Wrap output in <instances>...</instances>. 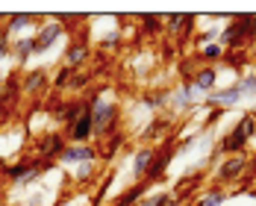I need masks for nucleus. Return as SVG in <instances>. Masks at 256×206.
<instances>
[{"instance_id":"nucleus-1","label":"nucleus","mask_w":256,"mask_h":206,"mask_svg":"<svg viewBox=\"0 0 256 206\" xmlns=\"http://www.w3.org/2000/svg\"><path fill=\"white\" fill-rule=\"evenodd\" d=\"M86 100H88V109H92V115H94V144L103 142L106 136L118 132V127H121V103L106 100L100 92L88 94Z\"/></svg>"},{"instance_id":"nucleus-2","label":"nucleus","mask_w":256,"mask_h":206,"mask_svg":"<svg viewBox=\"0 0 256 206\" xmlns=\"http://www.w3.org/2000/svg\"><path fill=\"white\" fill-rule=\"evenodd\" d=\"M50 168H56V162H44L38 156H21V159L9 162L3 168V180L12 182V186H32V182L38 180L44 171H50Z\"/></svg>"},{"instance_id":"nucleus-3","label":"nucleus","mask_w":256,"mask_h":206,"mask_svg":"<svg viewBox=\"0 0 256 206\" xmlns=\"http://www.w3.org/2000/svg\"><path fill=\"white\" fill-rule=\"evenodd\" d=\"M250 174V154L242 156H224L218 165H215V186H232V182H248Z\"/></svg>"},{"instance_id":"nucleus-4","label":"nucleus","mask_w":256,"mask_h":206,"mask_svg":"<svg viewBox=\"0 0 256 206\" xmlns=\"http://www.w3.org/2000/svg\"><path fill=\"white\" fill-rule=\"evenodd\" d=\"M174 142H177V132H174V136H168L165 142H159V144L154 148V159H150V168H148V177H144L148 186H156V182L165 180V174H168L171 162L177 159V154H174Z\"/></svg>"},{"instance_id":"nucleus-5","label":"nucleus","mask_w":256,"mask_h":206,"mask_svg":"<svg viewBox=\"0 0 256 206\" xmlns=\"http://www.w3.org/2000/svg\"><path fill=\"white\" fill-rule=\"evenodd\" d=\"M36 156L38 159H44V162H59V156L65 154V148H68V138H65V132L62 130H48V132H42V136H36Z\"/></svg>"},{"instance_id":"nucleus-6","label":"nucleus","mask_w":256,"mask_h":206,"mask_svg":"<svg viewBox=\"0 0 256 206\" xmlns=\"http://www.w3.org/2000/svg\"><path fill=\"white\" fill-rule=\"evenodd\" d=\"M168 136H174V115H154L142 132H138V142L148 144V148H156L159 142H165Z\"/></svg>"},{"instance_id":"nucleus-7","label":"nucleus","mask_w":256,"mask_h":206,"mask_svg":"<svg viewBox=\"0 0 256 206\" xmlns=\"http://www.w3.org/2000/svg\"><path fill=\"white\" fill-rule=\"evenodd\" d=\"M62 132L68 138V144H92L94 142V115L88 109V100H86V109L80 112V118L71 127H65Z\"/></svg>"},{"instance_id":"nucleus-8","label":"nucleus","mask_w":256,"mask_h":206,"mask_svg":"<svg viewBox=\"0 0 256 206\" xmlns=\"http://www.w3.org/2000/svg\"><path fill=\"white\" fill-rule=\"evenodd\" d=\"M21 92L30 100H48V92H50V74L48 68H30L24 77H21Z\"/></svg>"},{"instance_id":"nucleus-9","label":"nucleus","mask_w":256,"mask_h":206,"mask_svg":"<svg viewBox=\"0 0 256 206\" xmlns=\"http://www.w3.org/2000/svg\"><path fill=\"white\" fill-rule=\"evenodd\" d=\"M62 38H65V26L59 24V21H44V24H38V32H36V56L50 53L53 44L62 42Z\"/></svg>"},{"instance_id":"nucleus-10","label":"nucleus","mask_w":256,"mask_h":206,"mask_svg":"<svg viewBox=\"0 0 256 206\" xmlns=\"http://www.w3.org/2000/svg\"><path fill=\"white\" fill-rule=\"evenodd\" d=\"M59 162L68 168H80L86 162H100V154H98V144H68Z\"/></svg>"},{"instance_id":"nucleus-11","label":"nucleus","mask_w":256,"mask_h":206,"mask_svg":"<svg viewBox=\"0 0 256 206\" xmlns=\"http://www.w3.org/2000/svg\"><path fill=\"white\" fill-rule=\"evenodd\" d=\"M215 150L221 156H242V154H250V142L238 132L236 127H230L215 144Z\"/></svg>"},{"instance_id":"nucleus-12","label":"nucleus","mask_w":256,"mask_h":206,"mask_svg":"<svg viewBox=\"0 0 256 206\" xmlns=\"http://www.w3.org/2000/svg\"><path fill=\"white\" fill-rule=\"evenodd\" d=\"M88 56H92L88 38H86V36H74V38L68 42V48H65V65H71V68L80 71V68L88 62Z\"/></svg>"},{"instance_id":"nucleus-13","label":"nucleus","mask_w":256,"mask_h":206,"mask_svg":"<svg viewBox=\"0 0 256 206\" xmlns=\"http://www.w3.org/2000/svg\"><path fill=\"white\" fill-rule=\"evenodd\" d=\"M242 98H244V94H242V86H238V80H236L232 86H224V88L209 92V94H206V106H209V109H212V106L227 109V106H236Z\"/></svg>"},{"instance_id":"nucleus-14","label":"nucleus","mask_w":256,"mask_h":206,"mask_svg":"<svg viewBox=\"0 0 256 206\" xmlns=\"http://www.w3.org/2000/svg\"><path fill=\"white\" fill-rule=\"evenodd\" d=\"M218 74H221L218 65H200V68L194 71L192 88H194L198 94H209V92H215V88H218Z\"/></svg>"},{"instance_id":"nucleus-15","label":"nucleus","mask_w":256,"mask_h":206,"mask_svg":"<svg viewBox=\"0 0 256 206\" xmlns=\"http://www.w3.org/2000/svg\"><path fill=\"white\" fill-rule=\"evenodd\" d=\"M227 200H230V192H227L224 186L209 182L206 188H200V194L192 200V206H224Z\"/></svg>"},{"instance_id":"nucleus-16","label":"nucleus","mask_w":256,"mask_h":206,"mask_svg":"<svg viewBox=\"0 0 256 206\" xmlns=\"http://www.w3.org/2000/svg\"><path fill=\"white\" fill-rule=\"evenodd\" d=\"M198 106V92L186 82H180L177 88L171 92V109L174 112H186V109H194Z\"/></svg>"},{"instance_id":"nucleus-17","label":"nucleus","mask_w":256,"mask_h":206,"mask_svg":"<svg viewBox=\"0 0 256 206\" xmlns=\"http://www.w3.org/2000/svg\"><path fill=\"white\" fill-rule=\"evenodd\" d=\"M142 106L150 112H162L171 106V88H148L142 92Z\"/></svg>"},{"instance_id":"nucleus-18","label":"nucleus","mask_w":256,"mask_h":206,"mask_svg":"<svg viewBox=\"0 0 256 206\" xmlns=\"http://www.w3.org/2000/svg\"><path fill=\"white\" fill-rule=\"evenodd\" d=\"M148 194H150V186H148V182H132L130 188H124V192L112 200V206H138L142 198H148Z\"/></svg>"},{"instance_id":"nucleus-19","label":"nucleus","mask_w":256,"mask_h":206,"mask_svg":"<svg viewBox=\"0 0 256 206\" xmlns=\"http://www.w3.org/2000/svg\"><path fill=\"white\" fill-rule=\"evenodd\" d=\"M12 56H15V62L26 68L30 65V59L36 56V36H21V38H15L12 42Z\"/></svg>"},{"instance_id":"nucleus-20","label":"nucleus","mask_w":256,"mask_h":206,"mask_svg":"<svg viewBox=\"0 0 256 206\" xmlns=\"http://www.w3.org/2000/svg\"><path fill=\"white\" fill-rule=\"evenodd\" d=\"M150 159H154V148H148V144H142V148L132 154V180L136 182H144L148 168H150Z\"/></svg>"},{"instance_id":"nucleus-21","label":"nucleus","mask_w":256,"mask_h":206,"mask_svg":"<svg viewBox=\"0 0 256 206\" xmlns=\"http://www.w3.org/2000/svg\"><path fill=\"white\" fill-rule=\"evenodd\" d=\"M98 165H100V162H86V165H80L77 171H74V186H80V188L98 186V180H100V171H98Z\"/></svg>"},{"instance_id":"nucleus-22","label":"nucleus","mask_w":256,"mask_h":206,"mask_svg":"<svg viewBox=\"0 0 256 206\" xmlns=\"http://www.w3.org/2000/svg\"><path fill=\"white\" fill-rule=\"evenodd\" d=\"M194 21H198V18H194V15H186V12L165 15V32H168V36H177V38H180V36H182L188 26L194 24Z\"/></svg>"},{"instance_id":"nucleus-23","label":"nucleus","mask_w":256,"mask_h":206,"mask_svg":"<svg viewBox=\"0 0 256 206\" xmlns=\"http://www.w3.org/2000/svg\"><path fill=\"white\" fill-rule=\"evenodd\" d=\"M124 142H127V136H124L121 130L112 132V136H106L103 142H98V154H100V159H112V156L124 148Z\"/></svg>"},{"instance_id":"nucleus-24","label":"nucleus","mask_w":256,"mask_h":206,"mask_svg":"<svg viewBox=\"0 0 256 206\" xmlns=\"http://www.w3.org/2000/svg\"><path fill=\"white\" fill-rule=\"evenodd\" d=\"M221 59H224V48H221L218 42L200 44V53H198V62H200V65H218Z\"/></svg>"},{"instance_id":"nucleus-25","label":"nucleus","mask_w":256,"mask_h":206,"mask_svg":"<svg viewBox=\"0 0 256 206\" xmlns=\"http://www.w3.org/2000/svg\"><path fill=\"white\" fill-rule=\"evenodd\" d=\"M138 30H142V36H159V32H165V15H142L138 18Z\"/></svg>"},{"instance_id":"nucleus-26","label":"nucleus","mask_w":256,"mask_h":206,"mask_svg":"<svg viewBox=\"0 0 256 206\" xmlns=\"http://www.w3.org/2000/svg\"><path fill=\"white\" fill-rule=\"evenodd\" d=\"M74 74H77V68H71V65L62 62V65L56 68V74L50 77V88L53 92H68V86H71V77H74Z\"/></svg>"},{"instance_id":"nucleus-27","label":"nucleus","mask_w":256,"mask_h":206,"mask_svg":"<svg viewBox=\"0 0 256 206\" xmlns=\"http://www.w3.org/2000/svg\"><path fill=\"white\" fill-rule=\"evenodd\" d=\"M30 24H36V21H32V15H9V18H6V24H3V30H6L9 36H18V38H21V32H24Z\"/></svg>"},{"instance_id":"nucleus-28","label":"nucleus","mask_w":256,"mask_h":206,"mask_svg":"<svg viewBox=\"0 0 256 206\" xmlns=\"http://www.w3.org/2000/svg\"><path fill=\"white\" fill-rule=\"evenodd\" d=\"M221 62L230 65L232 71H242V68H248L250 56H248V50H224V59H221Z\"/></svg>"},{"instance_id":"nucleus-29","label":"nucleus","mask_w":256,"mask_h":206,"mask_svg":"<svg viewBox=\"0 0 256 206\" xmlns=\"http://www.w3.org/2000/svg\"><path fill=\"white\" fill-rule=\"evenodd\" d=\"M112 177H115V174L109 171L106 177H100V180H98V194H92V200H88L92 206H103L106 194H109V186H112Z\"/></svg>"},{"instance_id":"nucleus-30","label":"nucleus","mask_w":256,"mask_h":206,"mask_svg":"<svg viewBox=\"0 0 256 206\" xmlns=\"http://www.w3.org/2000/svg\"><path fill=\"white\" fill-rule=\"evenodd\" d=\"M236 130H238L248 142H250V138H256V121H254V115H250V112H244V115L236 121Z\"/></svg>"},{"instance_id":"nucleus-31","label":"nucleus","mask_w":256,"mask_h":206,"mask_svg":"<svg viewBox=\"0 0 256 206\" xmlns=\"http://www.w3.org/2000/svg\"><path fill=\"white\" fill-rule=\"evenodd\" d=\"M92 80H94V74H92V71H82V68H80L77 74L71 77V86H68V92H71V94H74V92H82V88H86Z\"/></svg>"},{"instance_id":"nucleus-32","label":"nucleus","mask_w":256,"mask_h":206,"mask_svg":"<svg viewBox=\"0 0 256 206\" xmlns=\"http://www.w3.org/2000/svg\"><path fill=\"white\" fill-rule=\"evenodd\" d=\"M192 148H198V136H194V132H192V136H182V138L177 136V142H174V154L177 156L188 154Z\"/></svg>"},{"instance_id":"nucleus-33","label":"nucleus","mask_w":256,"mask_h":206,"mask_svg":"<svg viewBox=\"0 0 256 206\" xmlns=\"http://www.w3.org/2000/svg\"><path fill=\"white\" fill-rule=\"evenodd\" d=\"M224 118V109H218V106H212L209 112H206V118H204V124H200V132H209V130L215 127L218 121Z\"/></svg>"},{"instance_id":"nucleus-34","label":"nucleus","mask_w":256,"mask_h":206,"mask_svg":"<svg viewBox=\"0 0 256 206\" xmlns=\"http://www.w3.org/2000/svg\"><path fill=\"white\" fill-rule=\"evenodd\" d=\"M98 44H100V50H115V48H121V32H118V30L106 32Z\"/></svg>"},{"instance_id":"nucleus-35","label":"nucleus","mask_w":256,"mask_h":206,"mask_svg":"<svg viewBox=\"0 0 256 206\" xmlns=\"http://www.w3.org/2000/svg\"><path fill=\"white\" fill-rule=\"evenodd\" d=\"M238 86H242V94H256V74L238 77Z\"/></svg>"},{"instance_id":"nucleus-36","label":"nucleus","mask_w":256,"mask_h":206,"mask_svg":"<svg viewBox=\"0 0 256 206\" xmlns=\"http://www.w3.org/2000/svg\"><path fill=\"white\" fill-rule=\"evenodd\" d=\"M174 56H177V48H174V42H165V44H162V59H168V62H171Z\"/></svg>"},{"instance_id":"nucleus-37","label":"nucleus","mask_w":256,"mask_h":206,"mask_svg":"<svg viewBox=\"0 0 256 206\" xmlns=\"http://www.w3.org/2000/svg\"><path fill=\"white\" fill-rule=\"evenodd\" d=\"M248 180H256V154L250 156V174H248Z\"/></svg>"},{"instance_id":"nucleus-38","label":"nucleus","mask_w":256,"mask_h":206,"mask_svg":"<svg viewBox=\"0 0 256 206\" xmlns=\"http://www.w3.org/2000/svg\"><path fill=\"white\" fill-rule=\"evenodd\" d=\"M80 206H92V204H80Z\"/></svg>"},{"instance_id":"nucleus-39","label":"nucleus","mask_w":256,"mask_h":206,"mask_svg":"<svg viewBox=\"0 0 256 206\" xmlns=\"http://www.w3.org/2000/svg\"><path fill=\"white\" fill-rule=\"evenodd\" d=\"M188 206H192V204H188Z\"/></svg>"},{"instance_id":"nucleus-40","label":"nucleus","mask_w":256,"mask_h":206,"mask_svg":"<svg viewBox=\"0 0 256 206\" xmlns=\"http://www.w3.org/2000/svg\"><path fill=\"white\" fill-rule=\"evenodd\" d=\"M109 206H112V204H109Z\"/></svg>"}]
</instances>
